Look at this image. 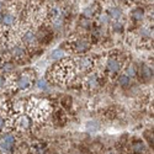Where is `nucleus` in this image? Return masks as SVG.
Segmentation results:
<instances>
[{"mask_svg": "<svg viewBox=\"0 0 154 154\" xmlns=\"http://www.w3.org/2000/svg\"><path fill=\"white\" fill-rule=\"evenodd\" d=\"M29 113L35 120H43L48 115V104L43 100H31L29 105Z\"/></svg>", "mask_w": 154, "mask_h": 154, "instance_id": "obj_1", "label": "nucleus"}, {"mask_svg": "<svg viewBox=\"0 0 154 154\" xmlns=\"http://www.w3.org/2000/svg\"><path fill=\"white\" fill-rule=\"evenodd\" d=\"M15 144V137L12 134H4L2 138H0V149L4 152H11L12 148H14Z\"/></svg>", "mask_w": 154, "mask_h": 154, "instance_id": "obj_2", "label": "nucleus"}, {"mask_svg": "<svg viewBox=\"0 0 154 154\" xmlns=\"http://www.w3.org/2000/svg\"><path fill=\"white\" fill-rule=\"evenodd\" d=\"M21 41H22L23 45H26V46H29V47H33V46L36 45V42H37V36H36V33H35L33 31L27 30V31H25V32L22 33Z\"/></svg>", "mask_w": 154, "mask_h": 154, "instance_id": "obj_3", "label": "nucleus"}, {"mask_svg": "<svg viewBox=\"0 0 154 154\" xmlns=\"http://www.w3.org/2000/svg\"><path fill=\"white\" fill-rule=\"evenodd\" d=\"M76 67H78L79 70H89L90 68L94 67V59L90 57H82L76 60Z\"/></svg>", "mask_w": 154, "mask_h": 154, "instance_id": "obj_4", "label": "nucleus"}, {"mask_svg": "<svg viewBox=\"0 0 154 154\" xmlns=\"http://www.w3.org/2000/svg\"><path fill=\"white\" fill-rule=\"evenodd\" d=\"M30 126V121H29V117L25 116V115H21L19 116L16 120H15V127L20 131H23V130H27Z\"/></svg>", "mask_w": 154, "mask_h": 154, "instance_id": "obj_5", "label": "nucleus"}, {"mask_svg": "<svg viewBox=\"0 0 154 154\" xmlns=\"http://www.w3.org/2000/svg\"><path fill=\"white\" fill-rule=\"evenodd\" d=\"M16 22V17L14 14H10V12H6V14L2 15V20H0V23L5 27H11L14 26V23Z\"/></svg>", "mask_w": 154, "mask_h": 154, "instance_id": "obj_6", "label": "nucleus"}, {"mask_svg": "<svg viewBox=\"0 0 154 154\" xmlns=\"http://www.w3.org/2000/svg\"><path fill=\"white\" fill-rule=\"evenodd\" d=\"M106 67H107L109 72H111V73H117V72H120V69H121V63H120L117 59H115V58H110V59L107 60V63H106Z\"/></svg>", "mask_w": 154, "mask_h": 154, "instance_id": "obj_7", "label": "nucleus"}, {"mask_svg": "<svg viewBox=\"0 0 154 154\" xmlns=\"http://www.w3.org/2000/svg\"><path fill=\"white\" fill-rule=\"evenodd\" d=\"M16 85H17V88H19V89H21V90H25V89L30 88V85H31V79H30V76L23 75V74H22V75L20 76V78L17 79Z\"/></svg>", "mask_w": 154, "mask_h": 154, "instance_id": "obj_8", "label": "nucleus"}, {"mask_svg": "<svg viewBox=\"0 0 154 154\" xmlns=\"http://www.w3.org/2000/svg\"><path fill=\"white\" fill-rule=\"evenodd\" d=\"M11 54L16 59H21V58H23L25 56H26V51H25V48L22 46L15 45L14 47L11 48Z\"/></svg>", "mask_w": 154, "mask_h": 154, "instance_id": "obj_9", "label": "nucleus"}, {"mask_svg": "<svg viewBox=\"0 0 154 154\" xmlns=\"http://www.w3.org/2000/svg\"><path fill=\"white\" fill-rule=\"evenodd\" d=\"M74 48H75V51L78 53H84L89 48H90V43H89L88 41H85V40H79V41L75 42Z\"/></svg>", "mask_w": 154, "mask_h": 154, "instance_id": "obj_10", "label": "nucleus"}, {"mask_svg": "<svg viewBox=\"0 0 154 154\" xmlns=\"http://www.w3.org/2000/svg\"><path fill=\"white\" fill-rule=\"evenodd\" d=\"M85 85L89 88V89H95L99 86V76L97 74H90L86 78V82H85Z\"/></svg>", "mask_w": 154, "mask_h": 154, "instance_id": "obj_11", "label": "nucleus"}, {"mask_svg": "<svg viewBox=\"0 0 154 154\" xmlns=\"http://www.w3.org/2000/svg\"><path fill=\"white\" fill-rule=\"evenodd\" d=\"M107 15L110 16V19H120L122 16V10L119 8V6H112L107 11Z\"/></svg>", "mask_w": 154, "mask_h": 154, "instance_id": "obj_12", "label": "nucleus"}, {"mask_svg": "<svg viewBox=\"0 0 154 154\" xmlns=\"http://www.w3.org/2000/svg\"><path fill=\"white\" fill-rule=\"evenodd\" d=\"M131 17L136 21H139V20H142L144 17V11L143 9H140V8H137V9H133L131 11Z\"/></svg>", "mask_w": 154, "mask_h": 154, "instance_id": "obj_13", "label": "nucleus"}, {"mask_svg": "<svg viewBox=\"0 0 154 154\" xmlns=\"http://www.w3.org/2000/svg\"><path fill=\"white\" fill-rule=\"evenodd\" d=\"M64 56H66V53H64V51L60 48L53 49L52 52H51V59L52 60H59V59L64 58Z\"/></svg>", "mask_w": 154, "mask_h": 154, "instance_id": "obj_14", "label": "nucleus"}, {"mask_svg": "<svg viewBox=\"0 0 154 154\" xmlns=\"http://www.w3.org/2000/svg\"><path fill=\"white\" fill-rule=\"evenodd\" d=\"M99 128H100V125L95 121H90L86 123V131L89 133H95L96 131H99Z\"/></svg>", "mask_w": 154, "mask_h": 154, "instance_id": "obj_15", "label": "nucleus"}, {"mask_svg": "<svg viewBox=\"0 0 154 154\" xmlns=\"http://www.w3.org/2000/svg\"><path fill=\"white\" fill-rule=\"evenodd\" d=\"M152 75H153V70H152L149 67L144 66L142 69H140V76H142L143 79L148 80V79H150V78H152Z\"/></svg>", "mask_w": 154, "mask_h": 154, "instance_id": "obj_16", "label": "nucleus"}, {"mask_svg": "<svg viewBox=\"0 0 154 154\" xmlns=\"http://www.w3.org/2000/svg\"><path fill=\"white\" fill-rule=\"evenodd\" d=\"M94 12H95V8L93 5H89L86 6L84 10H83V15L86 17V19H90L93 15H94Z\"/></svg>", "mask_w": 154, "mask_h": 154, "instance_id": "obj_17", "label": "nucleus"}, {"mask_svg": "<svg viewBox=\"0 0 154 154\" xmlns=\"http://www.w3.org/2000/svg\"><path fill=\"white\" fill-rule=\"evenodd\" d=\"M126 75L128 76V78H134V76L137 75V69H136V67L133 66V64H130V66L127 67Z\"/></svg>", "mask_w": 154, "mask_h": 154, "instance_id": "obj_18", "label": "nucleus"}, {"mask_svg": "<svg viewBox=\"0 0 154 154\" xmlns=\"http://www.w3.org/2000/svg\"><path fill=\"white\" fill-rule=\"evenodd\" d=\"M130 83H131V78H128L126 74H122L119 76V85L127 86V85H130Z\"/></svg>", "mask_w": 154, "mask_h": 154, "instance_id": "obj_19", "label": "nucleus"}, {"mask_svg": "<svg viewBox=\"0 0 154 154\" xmlns=\"http://www.w3.org/2000/svg\"><path fill=\"white\" fill-rule=\"evenodd\" d=\"M48 16L52 19V20H56V19H59V9L53 6V8H51L49 11H48Z\"/></svg>", "mask_w": 154, "mask_h": 154, "instance_id": "obj_20", "label": "nucleus"}, {"mask_svg": "<svg viewBox=\"0 0 154 154\" xmlns=\"http://www.w3.org/2000/svg\"><path fill=\"white\" fill-rule=\"evenodd\" d=\"M4 112L3 110H0V132L4 131L5 128H6V125H8V121H6V117L3 116Z\"/></svg>", "mask_w": 154, "mask_h": 154, "instance_id": "obj_21", "label": "nucleus"}, {"mask_svg": "<svg viewBox=\"0 0 154 154\" xmlns=\"http://www.w3.org/2000/svg\"><path fill=\"white\" fill-rule=\"evenodd\" d=\"M14 68H15V66L12 63H4V64H2V70L4 72V73H11L12 70H14Z\"/></svg>", "mask_w": 154, "mask_h": 154, "instance_id": "obj_22", "label": "nucleus"}, {"mask_svg": "<svg viewBox=\"0 0 154 154\" xmlns=\"http://www.w3.org/2000/svg\"><path fill=\"white\" fill-rule=\"evenodd\" d=\"M36 85H37V88L40 89V90H47V89L49 88V86H48V83H47L46 79H40V80L36 83Z\"/></svg>", "mask_w": 154, "mask_h": 154, "instance_id": "obj_23", "label": "nucleus"}, {"mask_svg": "<svg viewBox=\"0 0 154 154\" xmlns=\"http://www.w3.org/2000/svg\"><path fill=\"white\" fill-rule=\"evenodd\" d=\"M132 150H133L134 153H142V152L144 150V144H143V143H140V142L134 143L133 147H132Z\"/></svg>", "mask_w": 154, "mask_h": 154, "instance_id": "obj_24", "label": "nucleus"}, {"mask_svg": "<svg viewBox=\"0 0 154 154\" xmlns=\"http://www.w3.org/2000/svg\"><path fill=\"white\" fill-rule=\"evenodd\" d=\"M112 30H113L115 32H122V31H123V25H122L121 22H119V21L113 22V23H112Z\"/></svg>", "mask_w": 154, "mask_h": 154, "instance_id": "obj_25", "label": "nucleus"}, {"mask_svg": "<svg viewBox=\"0 0 154 154\" xmlns=\"http://www.w3.org/2000/svg\"><path fill=\"white\" fill-rule=\"evenodd\" d=\"M99 20H100V22L102 23V25H106V23H109L110 22V16L107 15V14H102V15H100V17H99Z\"/></svg>", "mask_w": 154, "mask_h": 154, "instance_id": "obj_26", "label": "nucleus"}, {"mask_svg": "<svg viewBox=\"0 0 154 154\" xmlns=\"http://www.w3.org/2000/svg\"><path fill=\"white\" fill-rule=\"evenodd\" d=\"M139 33H140V36H142V37H150L152 36V31L149 30V29H140V31H139Z\"/></svg>", "mask_w": 154, "mask_h": 154, "instance_id": "obj_27", "label": "nucleus"}, {"mask_svg": "<svg viewBox=\"0 0 154 154\" xmlns=\"http://www.w3.org/2000/svg\"><path fill=\"white\" fill-rule=\"evenodd\" d=\"M62 25H63L62 19H56V20H53V29L60 30V29H62Z\"/></svg>", "mask_w": 154, "mask_h": 154, "instance_id": "obj_28", "label": "nucleus"}, {"mask_svg": "<svg viewBox=\"0 0 154 154\" xmlns=\"http://www.w3.org/2000/svg\"><path fill=\"white\" fill-rule=\"evenodd\" d=\"M80 25H82V27H85V29H88L89 26H90V25H91V22H90V20H89V19H83L82 21H80Z\"/></svg>", "mask_w": 154, "mask_h": 154, "instance_id": "obj_29", "label": "nucleus"}, {"mask_svg": "<svg viewBox=\"0 0 154 154\" xmlns=\"http://www.w3.org/2000/svg\"><path fill=\"white\" fill-rule=\"evenodd\" d=\"M5 85H6V78L3 76V75H0V89L4 88Z\"/></svg>", "mask_w": 154, "mask_h": 154, "instance_id": "obj_30", "label": "nucleus"}, {"mask_svg": "<svg viewBox=\"0 0 154 154\" xmlns=\"http://www.w3.org/2000/svg\"><path fill=\"white\" fill-rule=\"evenodd\" d=\"M4 6V4H3V2H0V9H2Z\"/></svg>", "mask_w": 154, "mask_h": 154, "instance_id": "obj_31", "label": "nucleus"}, {"mask_svg": "<svg viewBox=\"0 0 154 154\" xmlns=\"http://www.w3.org/2000/svg\"><path fill=\"white\" fill-rule=\"evenodd\" d=\"M0 69H2V63H0Z\"/></svg>", "mask_w": 154, "mask_h": 154, "instance_id": "obj_32", "label": "nucleus"}, {"mask_svg": "<svg viewBox=\"0 0 154 154\" xmlns=\"http://www.w3.org/2000/svg\"><path fill=\"white\" fill-rule=\"evenodd\" d=\"M0 20H2V14H0Z\"/></svg>", "mask_w": 154, "mask_h": 154, "instance_id": "obj_33", "label": "nucleus"}]
</instances>
